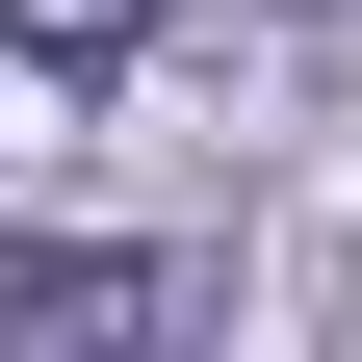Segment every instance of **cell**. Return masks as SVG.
<instances>
[{"label": "cell", "mask_w": 362, "mask_h": 362, "mask_svg": "<svg viewBox=\"0 0 362 362\" xmlns=\"http://www.w3.org/2000/svg\"><path fill=\"white\" fill-rule=\"evenodd\" d=\"M156 337H181V259H129V233L0 259V362H156Z\"/></svg>", "instance_id": "cell-1"}, {"label": "cell", "mask_w": 362, "mask_h": 362, "mask_svg": "<svg viewBox=\"0 0 362 362\" xmlns=\"http://www.w3.org/2000/svg\"><path fill=\"white\" fill-rule=\"evenodd\" d=\"M156 26H181V0H0V52H26V78H104V52H156Z\"/></svg>", "instance_id": "cell-2"}]
</instances>
